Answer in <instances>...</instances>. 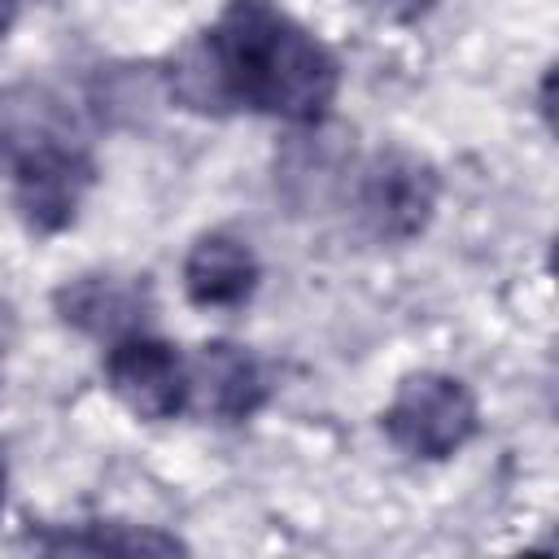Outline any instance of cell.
<instances>
[{
    "label": "cell",
    "instance_id": "4",
    "mask_svg": "<svg viewBox=\"0 0 559 559\" xmlns=\"http://www.w3.org/2000/svg\"><path fill=\"white\" fill-rule=\"evenodd\" d=\"M70 148H87V140L57 92L39 83L0 87V179L13 183Z\"/></svg>",
    "mask_w": 559,
    "mask_h": 559
},
{
    "label": "cell",
    "instance_id": "2",
    "mask_svg": "<svg viewBox=\"0 0 559 559\" xmlns=\"http://www.w3.org/2000/svg\"><path fill=\"white\" fill-rule=\"evenodd\" d=\"M480 424V406L472 397V389L459 376L445 371H411L402 376V384L393 389V402L380 415L384 437L411 454V459H450L454 450H463L472 441Z\"/></svg>",
    "mask_w": 559,
    "mask_h": 559
},
{
    "label": "cell",
    "instance_id": "10",
    "mask_svg": "<svg viewBox=\"0 0 559 559\" xmlns=\"http://www.w3.org/2000/svg\"><path fill=\"white\" fill-rule=\"evenodd\" d=\"M376 17H384V22H415V17H424L437 0H362Z\"/></svg>",
    "mask_w": 559,
    "mask_h": 559
},
{
    "label": "cell",
    "instance_id": "12",
    "mask_svg": "<svg viewBox=\"0 0 559 559\" xmlns=\"http://www.w3.org/2000/svg\"><path fill=\"white\" fill-rule=\"evenodd\" d=\"M17 4H22V0H0V39L13 31V22H17Z\"/></svg>",
    "mask_w": 559,
    "mask_h": 559
},
{
    "label": "cell",
    "instance_id": "8",
    "mask_svg": "<svg viewBox=\"0 0 559 559\" xmlns=\"http://www.w3.org/2000/svg\"><path fill=\"white\" fill-rule=\"evenodd\" d=\"M258 280H262L258 253L249 249V240H240L231 231L197 236L188 258H183V293L201 310H236V306H245L253 297Z\"/></svg>",
    "mask_w": 559,
    "mask_h": 559
},
{
    "label": "cell",
    "instance_id": "7",
    "mask_svg": "<svg viewBox=\"0 0 559 559\" xmlns=\"http://www.w3.org/2000/svg\"><path fill=\"white\" fill-rule=\"evenodd\" d=\"M52 306L61 323L96 336V341H122L144 332V319L153 310L144 275H118V271H92L74 275L52 293Z\"/></svg>",
    "mask_w": 559,
    "mask_h": 559
},
{
    "label": "cell",
    "instance_id": "11",
    "mask_svg": "<svg viewBox=\"0 0 559 559\" xmlns=\"http://www.w3.org/2000/svg\"><path fill=\"white\" fill-rule=\"evenodd\" d=\"M13 336H17V319H13V306L0 297V362H4V354L13 345Z\"/></svg>",
    "mask_w": 559,
    "mask_h": 559
},
{
    "label": "cell",
    "instance_id": "9",
    "mask_svg": "<svg viewBox=\"0 0 559 559\" xmlns=\"http://www.w3.org/2000/svg\"><path fill=\"white\" fill-rule=\"evenodd\" d=\"M44 550H122V555H135V550H157V555H170V550H183L179 537H166V533H153V528H127V524H92V533H66V537H44L39 542Z\"/></svg>",
    "mask_w": 559,
    "mask_h": 559
},
{
    "label": "cell",
    "instance_id": "3",
    "mask_svg": "<svg viewBox=\"0 0 559 559\" xmlns=\"http://www.w3.org/2000/svg\"><path fill=\"white\" fill-rule=\"evenodd\" d=\"M345 188H349V210H354L358 227L380 245H402L428 227V218L437 210L441 179L428 157L389 148V153H376L371 162H362Z\"/></svg>",
    "mask_w": 559,
    "mask_h": 559
},
{
    "label": "cell",
    "instance_id": "1",
    "mask_svg": "<svg viewBox=\"0 0 559 559\" xmlns=\"http://www.w3.org/2000/svg\"><path fill=\"white\" fill-rule=\"evenodd\" d=\"M336 87V57L271 0H231L170 66V96L192 114L249 109L314 127Z\"/></svg>",
    "mask_w": 559,
    "mask_h": 559
},
{
    "label": "cell",
    "instance_id": "5",
    "mask_svg": "<svg viewBox=\"0 0 559 559\" xmlns=\"http://www.w3.org/2000/svg\"><path fill=\"white\" fill-rule=\"evenodd\" d=\"M105 389L144 424H162L188 415V362L175 345L135 332L109 345L105 354Z\"/></svg>",
    "mask_w": 559,
    "mask_h": 559
},
{
    "label": "cell",
    "instance_id": "6",
    "mask_svg": "<svg viewBox=\"0 0 559 559\" xmlns=\"http://www.w3.org/2000/svg\"><path fill=\"white\" fill-rule=\"evenodd\" d=\"M188 362V415L240 424L266 402V371L262 362L231 341H205Z\"/></svg>",
    "mask_w": 559,
    "mask_h": 559
},
{
    "label": "cell",
    "instance_id": "13",
    "mask_svg": "<svg viewBox=\"0 0 559 559\" xmlns=\"http://www.w3.org/2000/svg\"><path fill=\"white\" fill-rule=\"evenodd\" d=\"M0 511H4V459H0Z\"/></svg>",
    "mask_w": 559,
    "mask_h": 559
}]
</instances>
